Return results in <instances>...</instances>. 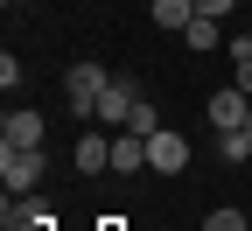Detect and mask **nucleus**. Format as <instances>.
Masks as SVG:
<instances>
[{
	"mask_svg": "<svg viewBox=\"0 0 252 231\" xmlns=\"http://www.w3.org/2000/svg\"><path fill=\"white\" fill-rule=\"evenodd\" d=\"M245 133H252V119H245Z\"/></svg>",
	"mask_w": 252,
	"mask_h": 231,
	"instance_id": "dca6fc26",
	"label": "nucleus"
},
{
	"mask_svg": "<svg viewBox=\"0 0 252 231\" xmlns=\"http://www.w3.org/2000/svg\"><path fill=\"white\" fill-rule=\"evenodd\" d=\"M105 84H112V70L105 63H70V70H63V91H70V112H98V98H105Z\"/></svg>",
	"mask_w": 252,
	"mask_h": 231,
	"instance_id": "f257e3e1",
	"label": "nucleus"
},
{
	"mask_svg": "<svg viewBox=\"0 0 252 231\" xmlns=\"http://www.w3.org/2000/svg\"><path fill=\"white\" fill-rule=\"evenodd\" d=\"M0 140H7V147H42V112H7V126H0Z\"/></svg>",
	"mask_w": 252,
	"mask_h": 231,
	"instance_id": "0eeeda50",
	"label": "nucleus"
},
{
	"mask_svg": "<svg viewBox=\"0 0 252 231\" xmlns=\"http://www.w3.org/2000/svg\"><path fill=\"white\" fill-rule=\"evenodd\" d=\"M182 161H189V140H182V133H168V126H154V133H147V168L182 175Z\"/></svg>",
	"mask_w": 252,
	"mask_h": 231,
	"instance_id": "7ed1b4c3",
	"label": "nucleus"
},
{
	"mask_svg": "<svg viewBox=\"0 0 252 231\" xmlns=\"http://www.w3.org/2000/svg\"><path fill=\"white\" fill-rule=\"evenodd\" d=\"M210 231H245V217H238V210H217V217H210Z\"/></svg>",
	"mask_w": 252,
	"mask_h": 231,
	"instance_id": "ddd939ff",
	"label": "nucleus"
},
{
	"mask_svg": "<svg viewBox=\"0 0 252 231\" xmlns=\"http://www.w3.org/2000/svg\"><path fill=\"white\" fill-rule=\"evenodd\" d=\"M182 42H189V49H217V42H224V28H217V14H196V21L182 28Z\"/></svg>",
	"mask_w": 252,
	"mask_h": 231,
	"instance_id": "9d476101",
	"label": "nucleus"
},
{
	"mask_svg": "<svg viewBox=\"0 0 252 231\" xmlns=\"http://www.w3.org/2000/svg\"><path fill=\"white\" fill-rule=\"evenodd\" d=\"M126 126H133V133H154V126H161V119H154V105L140 98V105H133V119H126Z\"/></svg>",
	"mask_w": 252,
	"mask_h": 231,
	"instance_id": "f8f14e48",
	"label": "nucleus"
},
{
	"mask_svg": "<svg viewBox=\"0 0 252 231\" xmlns=\"http://www.w3.org/2000/svg\"><path fill=\"white\" fill-rule=\"evenodd\" d=\"M133 168H147V133L119 126V140H112V175H133Z\"/></svg>",
	"mask_w": 252,
	"mask_h": 231,
	"instance_id": "423d86ee",
	"label": "nucleus"
},
{
	"mask_svg": "<svg viewBox=\"0 0 252 231\" xmlns=\"http://www.w3.org/2000/svg\"><path fill=\"white\" fill-rule=\"evenodd\" d=\"M245 119H252V91L231 84V91H217V98H210V126H217V133H231V126H245Z\"/></svg>",
	"mask_w": 252,
	"mask_h": 231,
	"instance_id": "20e7f679",
	"label": "nucleus"
},
{
	"mask_svg": "<svg viewBox=\"0 0 252 231\" xmlns=\"http://www.w3.org/2000/svg\"><path fill=\"white\" fill-rule=\"evenodd\" d=\"M231 7H238V0H196V14H217V21H224Z\"/></svg>",
	"mask_w": 252,
	"mask_h": 231,
	"instance_id": "4468645a",
	"label": "nucleus"
},
{
	"mask_svg": "<svg viewBox=\"0 0 252 231\" xmlns=\"http://www.w3.org/2000/svg\"><path fill=\"white\" fill-rule=\"evenodd\" d=\"M154 28H189V21H196V0H154Z\"/></svg>",
	"mask_w": 252,
	"mask_h": 231,
	"instance_id": "1a4fd4ad",
	"label": "nucleus"
},
{
	"mask_svg": "<svg viewBox=\"0 0 252 231\" xmlns=\"http://www.w3.org/2000/svg\"><path fill=\"white\" fill-rule=\"evenodd\" d=\"M77 168H84V175H112V140L84 133V140H77Z\"/></svg>",
	"mask_w": 252,
	"mask_h": 231,
	"instance_id": "6e6552de",
	"label": "nucleus"
},
{
	"mask_svg": "<svg viewBox=\"0 0 252 231\" xmlns=\"http://www.w3.org/2000/svg\"><path fill=\"white\" fill-rule=\"evenodd\" d=\"M42 168H49L42 147H7V140H0V182H7V196H28L42 182Z\"/></svg>",
	"mask_w": 252,
	"mask_h": 231,
	"instance_id": "f03ea898",
	"label": "nucleus"
},
{
	"mask_svg": "<svg viewBox=\"0 0 252 231\" xmlns=\"http://www.w3.org/2000/svg\"><path fill=\"white\" fill-rule=\"evenodd\" d=\"M217 154H224L231 168H238V161H252V133H245V126H231V133H217Z\"/></svg>",
	"mask_w": 252,
	"mask_h": 231,
	"instance_id": "9b49d317",
	"label": "nucleus"
},
{
	"mask_svg": "<svg viewBox=\"0 0 252 231\" xmlns=\"http://www.w3.org/2000/svg\"><path fill=\"white\" fill-rule=\"evenodd\" d=\"M7 7H28V0H7Z\"/></svg>",
	"mask_w": 252,
	"mask_h": 231,
	"instance_id": "2eb2a0df",
	"label": "nucleus"
},
{
	"mask_svg": "<svg viewBox=\"0 0 252 231\" xmlns=\"http://www.w3.org/2000/svg\"><path fill=\"white\" fill-rule=\"evenodd\" d=\"M133 105H140L133 77H112V84H105V98H98V112H91V119H112V126H126V119H133Z\"/></svg>",
	"mask_w": 252,
	"mask_h": 231,
	"instance_id": "39448f33",
	"label": "nucleus"
}]
</instances>
